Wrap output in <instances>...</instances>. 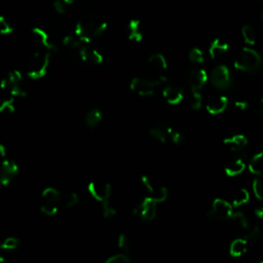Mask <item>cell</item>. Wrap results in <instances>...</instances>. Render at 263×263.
<instances>
[{"label": "cell", "mask_w": 263, "mask_h": 263, "mask_svg": "<svg viewBox=\"0 0 263 263\" xmlns=\"http://www.w3.org/2000/svg\"><path fill=\"white\" fill-rule=\"evenodd\" d=\"M108 24L97 14H85L75 25V36L85 44H90L107 30Z\"/></svg>", "instance_id": "1"}, {"label": "cell", "mask_w": 263, "mask_h": 263, "mask_svg": "<svg viewBox=\"0 0 263 263\" xmlns=\"http://www.w3.org/2000/svg\"><path fill=\"white\" fill-rule=\"evenodd\" d=\"M262 60L258 52L250 47H244L235 60V68L244 72L255 73L261 68Z\"/></svg>", "instance_id": "2"}, {"label": "cell", "mask_w": 263, "mask_h": 263, "mask_svg": "<svg viewBox=\"0 0 263 263\" xmlns=\"http://www.w3.org/2000/svg\"><path fill=\"white\" fill-rule=\"evenodd\" d=\"M49 62L50 54L48 51H35L28 60L27 75L33 80L42 78L47 73Z\"/></svg>", "instance_id": "3"}, {"label": "cell", "mask_w": 263, "mask_h": 263, "mask_svg": "<svg viewBox=\"0 0 263 263\" xmlns=\"http://www.w3.org/2000/svg\"><path fill=\"white\" fill-rule=\"evenodd\" d=\"M167 81L168 78L165 75H159L153 78L134 77L130 83V89L140 97H149L154 94L156 86L165 84Z\"/></svg>", "instance_id": "4"}, {"label": "cell", "mask_w": 263, "mask_h": 263, "mask_svg": "<svg viewBox=\"0 0 263 263\" xmlns=\"http://www.w3.org/2000/svg\"><path fill=\"white\" fill-rule=\"evenodd\" d=\"M22 80L23 77L19 70H12L0 82V89L14 99L24 98L26 97V92L22 86Z\"/></svg>", "instance_id": "5"}, {"label": "cell", "mask_w": 263, "mask_h": 263, "mask_svg": "<svg viewBox=\"0 0 263 263\" xmlns=\"http://www.w3.org/2000/svg\"><path fill=\"white\" fill-rule=\"evenodd\" d=\"M62 202L60 192L54 187H47L43 190L40 199V211L45 216H55Z\"/></svg>", "instance_id": "6"}, {"label": "cell", "mask_w": 263, "mask_h": 263, "mask_svg": "<svg viewBox=\"0 0 263 263\" xmlns=\"http://www.w3.org/2000/svg\"><path fill=\"white\" fill-rule=\"evenodd\" d=\"M208 79L215 89L219 91L229 90L232 85V72L226 65H218L212 70Z\"/></svg>", "instance_id": "7"}, {"label": "cell", "mask_w": 263, "mask_h": 263, "mask_svg": "<svg viewBox=\"0 0 263 263\" xmlns=\"http://www.w3.org/2000/svg\"><path fill=\"white\" fill-rule=\"evenodd\" d=\"M234 214V208L229 202L222 199H216L211 208L209 209L207 216L211 220H231Z\"/></svg>", "instance_id": "8"}, {"label": "cell", "mask_w": 263, "mask_h": 263, "mask_svg": "<svg viewBox=\"0 0 263 263\" xmlns=\"http://www.w3.org/2000/svg\"><path fill=\"white\" fill-rule=\"evenodd\" d=\"M157 203L151 197L145 198L140 205L134 209V215L141 218L143 221H153L156 217Z\"/></svg>", "instance_id": "9"}, {"label": "cell", "mask_w": 263, "mask_h": 263, "mask_svg": "<svg viewBox=\"0 0 263 263\" xmlns=\"http://www.w3.org/2000/svg\"><path fill=\"white\" fill-rule=\"evenodd\" d=\"M87 190H89L90 195L100 203L110 200L111 186L107 182L93 181L87 185Z\"/></svg>", "instance_id": "10"}, {"label": "cell", "mask_w": 263, "mask_h": 263, "mask_svg": "<svg viewBox=\"0 0 263 263\" xmlns=\"http://www.w3.org/2000/svg\"><path fill=\"white\" fill-rule=\"evenodd\" d=\"M19 173V166L11 159H5L0 163V184L7 185Z\"/></svg>", "instance_id": "11"}, {"label": "cell", "mask_w": 263, "mask_h": 263, "mask_svg": "<svg viewBox=\"0 0 263 263\" xmlns=\"http://www.w3.org/2000/svg\"><path fill=\"white\" fill-rule=\"evenodd\" d=\"M31 36L33 41L39 45L40 47L44 48L48 52H56L58 51V47L55 43L50 41L48 34L41 28H33L31 31Z\"/></svg>", "instance_id": "12"}, {"label": "cell", "mask_w": 263, "mask_h": 263, "mask_svg": "<svg viewBox=\"0 0 263 263\" xmlns=\"http://www.w3.org/2000/svg\"><path fill=\"white\" fill-rule=\"evenodd\" d=\"M208 81V73L205 69L191 70L188 75V84L192 92H200Z\"/></svg>", "instance_id": "13"}, {"label": "cell", "mask_w": 263, "mask_h": 263, "mask_svg": "<svg viewBox=\"0 0 263 263\" xmlns=\"http://www.w3.org/2000/svg\"><path fill=\"white\" fill-rule=\"evenodd\" d=\"M227 106H229V99L225 96H220L212 100H209L206 104V109L210 114L217 115L223 113L226 110Z\"/></svg>", "instance_id": "14"}, {"label": "cell", "mask_w": 263, "mask_h": 263, "mask_svg": "<svg viewBox=\"0 0 263 263\" xmlns=\"http://www.w3.org/2000/svg\"><path fill=\"white\" fill-rule=\"evenodd\" d=\"M223 144L231 151L238 152L248 145V138L243 134L234 135L232 137L224 139Z\"/></svg>", "instance_id": "15"}, {"label": "cell", "mask_w": 263, "mask_h": 263, "mask_svg": "<svg viewBox=\"0 0 263 263\" xmlns=\"http://www.w3.org/2000/svg\"><path fill=\"white\" fill-rule=\"evenodd\" d=\"M163 96L170 105H178L179 103L182 102L184 98L183 91L177 86H172V85H167L165 87L163 91Z\"/></svg>", "instance_id": "16"}, {"label": "cell", "mask_w": 263, "mask_h": 263, "mask_svg": "<svg viewBox=\"0 0 263 263\" xmlns=\"http://www.w3.org/2000/svg\"><path fill=\"white\" fill-rule=\"evenodd\" d=\"M171 132H172L171 128L160 124V125H155V126L150 128L149 135L154 140H156L157 142H160L162 144H165L169 140V138H170Z\"/></svg>", "instance_id": "17"}, {"label": "cell", "mask_w": 263, "mask_h": 263, "mask_svg": "<svg viewBox=\"0 0 263 263\" xmlns=\"http://www.w3.org/2000/svg\"><path fill=\"white\" fill-rule=\"evenodd\" d=\"M229 49H230L229 43L220 38H216L212 41L211 45L209 47V55L212 59H217L223 56L225 52L229 51Z\"/></svg>", "instance_id": "18"}, {"label": "cell", "mask_w": 263, "mask_h": 263, "mask_svg": "<svg viewBox=\"0 0 263 263\" xmlns=\"http://www.w3.org/2000/svg\"><path fill=\"white\" fill-rule=\"evenodd\" d=\"M245 169H246V163L242 159H235L225 165L224 172L227 176L236 177L241 175L245 171Z\"/></svg>", "instance_id": "19"}, {"label": "cell", "mask_w": 263, "mask_h": 263, "mask_svg": "<svg viewBox=\"0 0 263 263\" xmlns=\"http://www.w3.org/2000/svg\"><path fill=\"white\" fill-rule=\"evenodd\" d=\"M128 37L130 40L140 42L143 39V33L141 30V23L139 20L133 19L128 25Z\"/></svg>", "instance_id": "20"}, {"label": "cell", "mask_w": 263, "mask_h": 263, "mask_svg": "<svg viewBox=\"0 0 263 263\" xmlns=\"http://www.w3.org/2000/svg\"><path fill=\"white\" fill-rule=\"evenodd\" d=\"M248 241L246 239H236L232 242L230 253L233 257H241L247 253Z\"/></svg>", "instance_id": "21"}, {"label": "cell", "mask_w": 263, "mask_h": 263, "mask_svg": "<svg viewBox=\"0 0 263 263\" xmlns=\"http://www.w3.org/2000/svg\"><path fill=\"white\" fill-rule=\"evenodd\" d=\"M148 65L153 70H155V71H159V72L166 71L167 68H168L167 59L165 58L164 55L160 54V52H156V54H153L149 57Z\"/></svg>", "instance_id": "22"}, {"label": "cell", "mask_w": 263, "mask_h": 263, "mask_svg": "<svg viewBox=\"0 0 263 263\" xmlns=\"http://www.w3.org/2000/svg\"><path fill=\"white\" fill-rule=\"evenodd\" d=\"M102 118H103V114L101 110L98 108H93L86 113L84 121L87 128L94 129L102 121Z\"/></svg>", "instance_id": "23"}, {"label": "cell", "mask_w": 263, "mask_h": 263, "mask_svg": "<svg viewBox=\"0 0 263 263\" xmlns=\"http://www.w3.org/2000/svg\"><path fill=\"white\" fill-rule=\"evenodd\" d=\"M262 159H263V152L262 151L256 153L252 157V160L250 161V163L248 165V169H249L251 174L260 176L261 173H262Z\"/></svg>", "instance_id": "24"}, {"label": "cell", "mask_w": 263, "mask_h": 263, "mask_svg": "<svg viewBox=\"0 0 263 263\" xmlns=\"http://www.w3.org/2000/svg\"><path fill=\"white\" fill-rule=\"evenodd\" d=\"M250 200V194L247 189L242 188L236 192V195L233 198V206L241 207L245 204H247Z\"/></svg>", "instance_id": "25"}, {"label": "cell", "mask_w": 263, "mask_h": 263, "mask_svg": "<svg viewBox=\"0 0 263 263\" xmlns=\"http://www.w3.org/2000/svg\"><path fill=\"white\" fill-rule=\"evenodd\" d=\"M242 36L244 41L249 45H254L256 43V33L252 26L245 25L242 28Z\"/></svg>", "instance_id": "26"}, {"label": "cell", "mask_w": 263, "mask_h": 263, "mask_svg": "<svg viewBox=\"0 0 263 263\" xmlns=\"http://www.w3.org/2000/svg\"><path fill=\"white\" fill-rule=\"evenodd\" d=\"M15 111V99L9 97L4 99L0 103V113L1 114H11Z\"/></svg>", "instance_id": "27"}, {"label": "cell", "mask_w": 263, "mask_h": 263, "mask_svg": "<svg viewBox=\"0 0 263 263\" xmlns=\"http://www.w3.org/2000/svg\"><path fill=\"white\" fill-rule=\"evenodd\" d=\"M20 245V241L17 240L16 238H13V237H9V238H6L5 240H3V242L1 243V245H0V248H1V250L3 251H13L15 250L17 247H19Z\"/></svg>", "instance_id": "28"}, {"label": "cell", "mask_w": 263, "mask_h": 263, "mask_svg": "<svg viewBox=\"0 0 263 263\" xmlns=\"http://www.w3.org/2000/svg\"><path fill=\"white\" fill-rule=\"evenodd\" d=\"M188 58H189L190 62L194 63V64H203L205 61L204 52L199 47L191 48L189 51V54H188Z\"/></svg>", "instance_id": "29"}, {"label": "cell", "mask_w": 263, "mask_h": 263, "mask_svg": "<svg viewBox=\"0 0 263 263\" xmlns=\"http://www.w3.org/2000/svg\"><path fill=\"white\" fill-rule=\"evenodd\" d=\"M62 200H63L65 206L68 209L74 208L79 203V197H78V195L76 194L75 191H70V192H68V194L64 198H62Z\"/></svg>", "instance_id": "30"}, {"label": "cell", "mask_w": 263, "mask_h": 263, "mask_svg": "<svg viewBox=\"0 0 263 263\" xmlns=\"http://www.w3.org/2000/svg\"><path fill=\"white\" fill-rule=\"evenodd\" d=\"M232 220H235L244 232L246 231L250 225L247 216L245 215L243 212H235L234 211V214L232 216Z\"/></svg>", "instance_id": "31"}, {"label": "cell", "mask_w": 263, "mask_h": 263, "mask_svg": "<svg viewBox=\"0 0 263 263\" xmlns=\"http://www.w3.org/2000/svg\"><path fill=\"white\" fill-rule=\"evenodd\" d=\"M141 182L144 185V187L150 192V194L152 196H154L156 194V192H157V190H159V188L161 187V186L157 185L149 176H147V175H142Z\"/></svg>", "instance_id": "32"}, {"label": "cell", "mask_w": 263, "mask_h": 263, "mask_svg": "<svg viewBox=\"0 0 263 263\" xmlns=\"http://www.w3.org/2000/svg\"><path fill=\"white\" fill-rule=\"evenodd\" d=\"M102 212L104 218L109 219L116 215V209L111 205L110 200L105 201L102 203Z\"/></svg>", "instance_id": "33"}, {"label": "cell", "mask_w": 263, "mask_h": 263, "mask_svg": "<svg viewBox=\"0 0 263 263\" xmlns=\"http://www.w3.org/2000/svg\"><path fill=\"white\" fill-rule=\"evenodd\" d=\"M203 106V97L200 92H192L190 99V107L192 110H200Z\"/></svg>", "instance_id": "34"}, {"label": "cell", "mask_w": 263, "mask_h": 263, "mask_svg": "<svg viewBox=\"0 0 263 263\" xmlns=\"http://www.w3.org/2000/svg\"><path fill=\"white\" fill-rule=\"evenodd\" d=\"M130 262H131V258L125 253L111 255L105 260V263H130Z\"/></svg>", "instance_id": "35"}, {"label": "cell", "mask_w": 263, "mask_h": 263, "mask_svg": "<svg viewBox=\"0 0 263 263\" xmlns=\"http://www.w3.org/2000/svg\"><path fill=\"white\" fill-rule=\"evenodd\" d=\"M252 189L255 198L259 201L263 200V184L260 178H255L252 183Z\"/></svg>", "instance_id": "36"}, {"label": "cell", "mask_w": 263, "mask_h": 263, "mask_svg": "<svg viewBox=\"0 0 263 263\" xmlns=\"http://www.w3.org/2000/svg\"><path fill=\"white\" fill-rule=\"evenodd\" d=\"M260 234V229L257 225H252L244 232V239H246L247 241H254L259 237Z\"/></svg>", "instance_id": "37"}, {"label": "cell", "mask_w": 263, "mask_h": 263, "mask_svg": "<svg viewBox=\"0 0 263 263\" xmlns=\"http://www.w3.org/2000/svg\"><path fill=\"white\" fill-rule=\"evenodd\" d=\"M13 32V28L10 23L7 21L4 15H0V34L9 35Z\"/></svg>", "instance_id": "38"}, {"label": "cell", "mask_w": 263, "mask_h": 263, "mask_svg": "<svg viewBox=\"0 0 263 263\" xmlns=\"http://www.w3.org/2000/svg\"><path fill=\"white\" fill-rule=\"evenodd\" d=\"M116 244H117L118 249L122 250L124 252L130 251V242H129V239L127 238V236L125 234H120L117 237Z\"/></svg>", "instance_id": "39"}, {"label": "cell", "mask_w": 263, "mask_h": 263, "mask_svg": "<svg viewBox=\"0 0 263 263\" xmlns=\"http://www.w3.org/2000/svg\"><path fill=\"white\" fill-rule=\"evenodd\" d=\"M168 196H169V192H168V189L166 187H163L161 186L159 188V190H157L156 194L154 196H152L151 198L154 199L156 201L157 204H161V203H164L167 199H168Z\"/></svg>", "instance_id": "40"}, {"label": "cell", "mask_w": 263, "mask_h": 263, "mask_svg": "<svg viewBox=\"0 0 263 263\" xmlns=\"http://www.w3.org/2000/svg\"><path fill=\"white\" fill-rule=\"evenodd\" d=\"M169 139L171 140L172 143L176 144V145H179V144H181V143L184 141V140H185V136H184V134L181 133V132L173 131V130H172Z\"/></svg>", "instance_id": "41"}, {"label": "cell", "mask_w": 263, "mask_h": 263, "mask_svg": "<svg viewBox=\"0 0 263 263\" xmlns=\"http://www.w3.org/2000/svg\"><path fill=\"white\" fill-rule=\"evenodd\" d=\"M54 8L56 10V12L60 13V14H63L66 12L68 6L62 1V0H55L54 1Z\"/></svg>", "instance_id": "42"}, {"label": "cell", "mask_w": 263, "mask_h": 263, "mask_svg": "<svg viewBox=\"0 0 263 263\" xmlns=\"http://www.w3.org/2000/svg\"><path fill=\"white\" fill-rule=\"evenodd\" d=\"M235 105H236V107H237L238 109H240V110H242V111L246 110V109L248 108V103H247L246 101H237V102L235 103Z\"/></svg>", "instance_id": "43"}, {"label": "cell", "mask_w": 263, "mask_h": 263, "mask_svg": "<svg viewBox=\"0 0 263 263\" xmlns=\"http://www.w3.org/2000/svg\"><path fill=\"white\" fill-rule=\"evenodd\" d=\"M5 159H7L6 148L2 144H0V163H2Z\"/></svg>", "instance_id": "44"}, {"label": "cell", "mask_w": 263, "mask_h": 263, "mask_svg": "<svg viewBox=\"0 0 263 263\" xmlns=\"http://www.w3.org/2000/svg\"><path fill=\"white\" fill-rule=\"evenodd\" d=\"M255 215L258 217V219L263 218V208L262 207H258L257 209H255Z\"/></svg>", "instance_id": "45"}, {"label": "cell", "mask_w": 263, "mask_h": 263, "mask_svg": "<svg viewBox=\"0 0 263 263\" xmlns=\"http://www.w3.org/2000/svg\"><path fill=\"white\" fill-rule=\"evenodd\" d=\"M62 1L69 7L70 5H72V4H74L75 2H76V0H62Z\"/></svg>", "instance_id": "46"}, {"label": "cell", "mask_w": 263, "mask_h": 263, "mask_svg": "<svg viewBox=\"0 0 263 263\" xmlns=\"http://www.w3.org/2000/svg\"><path fill=\"white\" fill-rule=\"evenodd\" d=\"M4 261V258L1 256V254H0V262H3Z\"/></svg>", "instance_id": "47"}]
</instances>
